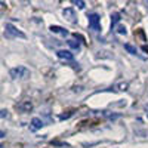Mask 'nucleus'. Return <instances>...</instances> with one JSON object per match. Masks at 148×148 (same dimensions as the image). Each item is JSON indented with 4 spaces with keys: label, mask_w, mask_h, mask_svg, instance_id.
<instances>
[{
    "label": "nucleus",
    "mask_w": 148,
    "mask_h": 148,
    "mask_svg": "<svg viewBox=\"0 0 148 148\" xmlns=\"http://www.w3.org/2000/svg\"><path fill=\"white\" fill-rule=\"evenodd\" d=\"M62 15H64V18H65L68 22H71V24H74V22L77 21V19H76V12H74L73 8L64 9V10H62Z\"/></svg>",
    "instance_id": "20e7f679"
},
{
    "label": "nucleus",
    "mask_w": 148,
    "mask_h": 148,
    "mask_svg": "<svg viewBox=\"0 0 148 148\" xmlns=\"http://www.w3.org/2000/svg\"><path fill=\"white\" fill-rule=\"evenodd\" d=\"M51 31L55 33V34H61V36H67V34H68L67 30H64L62 27H58V25H52V27H51Z\"/></svg>",
    "instance_id": "0eeeda50"
},
{
    "label": "nucleus",
    "mask_w": 148,
    "mask_h": 148,
    "mask_svg": "<svg viewBox=\"0 0 148 148\" xmlns=\"http://www.w3.org/2000/svg\"><path fill=\"white\" fill-rule=\"evenodd\" d=\"M73 3H74V5H77V8H79V9H84V6H86V3H84V2H82V0H74Z\"/></svg>",
    "instance_id": "ddd939ff"
},
{
    "label": "nucleus",
    "mask_w": 148,
    "mask_h": 148,
    "mask_svg": "<svg viewBox=\"0 0 148 148\" xmlns=\"http://www.w3.org/2000/svg\"><path fill=\"white\" fill-rule=\"evenodd\" d=\"M119 21H120V14H117V12H116V14L111 15V27H116Z\"/></svg>",
    "instance_id": "9d476101"
},
{
    "label": "nucleus",
    "mask_w": 148,
    "mask_h": 148,
    "mask_svg": "<svg viewBox=\"0 0 148 148\" xmlns=\"http://www.w3.org/2000/svg\"><path fill=\"white\" fill-rule=\"evenodd\" d=\"M16 107H18L19 111H22V113H30V111L33 110V102L31 101H22Z\"/></svg>",
    "instance_id": "423d86ee"
},
{
    "label": "nucleus",
    "mask_w": 148,
    "mask_h": 148,
    "mask_svg": "<svg viewBox=\"0 0 148 148\" xmlns=\"http://www.w3.org/2000/svg\"><path fill=\"white\" fill-rule=\"evenodd\" d=\"M142 49H144V51H145V52H148V46H144Z\"/></svg>",
    "instance_id": "f3484780"
},
{
    "label": "nucleus",
    "mask_w": 148,
    "mask_h": 148,
    "mask_svg": "<svg viewBox=\"0 0 148 148\" xmlns=\"http://www.w3.org/2000/svg\"><path fill=\"white\" fill-rule=\"evenodd\" d=\"M127 82H121V83H119V84H116V90H120V92H123V90H127Z\"/></svg>",
    "instance_id": "1a4fd4ad"
},
{
    "label": "nucleus",
    "mask_w": 148,
    "mask_h": 148,
    "mask_svg": "<svg viewBox=\"0 0 148 148\" xmlns=\"http://www.w3.org/2000/svg\"><path fill=\"white\" fill-rule=\"evenodd\" d=\"M125 49L129 52V53H132V55H136L138 53V51H136V47H133L132 45H129V43H126L125 45Z\"/></svg>",
    "instance_id": "9b49d317"
},
{
    "label": "nucleus",
    "mask_w": 148,
    "mask_h": 148,
    "mask_svg": "<svg viewBox=\"0 0 148 148\" xmlns=\"http://www.w3.org/2000/svg\"><path fill=\"white\" fill-rule=\"evenodd\" d=\"M67 43H68V46H70V47L76 49V51H79V49H80V43H79V42H76V40H68Z\"/></svg>",
    "instance_id": "f8f14e48"
},
{
    "label": "nucleus",
    "mask_w": 148,
    "mask_h": 148,
    "mask_svg": "<svg viewBox=\"0 0 148 148\" xmlns=\"http://www.w3.org/2000/svg\"><path fill=\"white\" fill-rule=\"evenodd\" d=\"M88 21H89V28L90 30H93V31L101 30V18L98 14H90L88 16Z\"/></svg>",
    "instance_id": "f03ea898"
},
{
    "label": "nucleus",
    "mask_w": 148,
    "mask_h": 148,
    "mask_svg": "<svg viewBox=\"0 0 148 148\" xmlns=\"http://www.w3.org/2000/svg\"><path fill=\"white\" fill-rule=\"evenodd\" d=\"M117 33H119V34H126V33H127V31H126V27L119 25V27H117Z\"/></svg>",
    "instance_id": "4468645a"
},
{
    "label": "nucleus",
    "mask_w": 148,
    "mask_h": 148,
    "mask_svg": "<svg viewBox=\"0 0 148 148\" xmlns=\"http://www.w3.org/2000/svg\"><path fill=\"white\" fill-rule=\"evenodd\" d=\"M56 55H58V58H59L61 61H67V62H71V61L74 59V55H73L70 51H65V49H61V51H58Z\"/></svg>",
    "instance_id": "7ed1b4c3"
},
{
    "label": "nucleus",
    "mask_w": 148,
    "mask_h": 148,
    "mask_svg": "<svg viewBox=\"0 0 148 148\" xmlns=\"http://www.w3.org/2000/svg\"><path fill=\"white\" fill-rule=\"evenodd\" d=\"M9 73H10L12 79H25V77H28V74H30V71L25 67H22V65H18L15 68H12Z\"/></svg>",
    "instance_id": "f257e3e1"
},
{
    "label": "nucleus",
    "mask_w": 148,
    "mask_h": 148,
    "mask_svg": "<svg viewBox=\"0 0 148 148\" xmlns=\"http://www.w3.org/2000/svg\"><path fill=\"white\" fill-rule=\"evenodd\" d=\"M5 28H6V33H8V34L14 36V37H22V39L25 37V36H24L21 31H18V30H16L14 25H12V24H6V25H5Z\"/></svg>",
    "instance_id": "39448f33"
},
{
    "label": "nucleus",
    "mask_w": 148,
    "mask_h": 148,
    "mask_svg": "<svg viewBox=\"0 0 148 148\" xmlns=\"http://www.w3.org/2000/svg\"><path fill=\"white\" fill-rule=\"evenodd\" d=\"M2 117H3V119L8 117V111H6V110H2Z\"/></svg>",
    "instance_id": "dca6fc26"
},
{
    "label": "nucleus",
    "mask_w": 148,
    "mask_h": 148,
    "mask_svg": "<svg viewBox=\"0 0 148 148\" xmlns=\"http://www.w3.org/2000/svg\"><path fill=\"white\" fill-rule=\"evenodd\" d=\"M74 37H76V39H79V40H82V42L84 43V37H83V36H80V34L76 33V34H74Z\"/></svg>",
    "instance_id": "2eb2a0df"
},
{
    "label": "nucleus",
    "mask_w": 148,
    "mask_h": 148,
    "mask_svg": "<svg viewBox=\"0 0 148 148\" xmlns=\"http://www.w3.org/2000/svg\"><path fill=\"white\" fill-rule=\"evenodd\" d=\"M42 126H43V121H42L40 119H37V117H36V119H33V120H31V127H33L34 130L40 129Z\"/></svg>",
    "instance_id": "6e6552de"
}]
</instances>
